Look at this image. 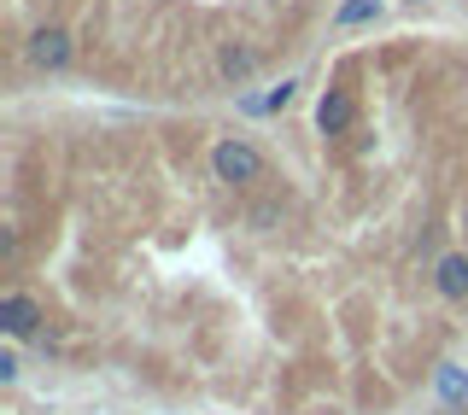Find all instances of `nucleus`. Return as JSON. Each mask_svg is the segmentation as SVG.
<instances>
[{
	"label": "nucleus",
	"instance_id": "f257e3e1",
	"mask_svg": "<svg viewBox=\"0 0 468 415\" xmlns=\"http://www.w3.org/2000/svg\"><path fill=\"white\" fill-rule=\"evenodd\" d=\"M211 165H217V176H223V182H258V176H263V158H258L246 141H223Z\"/></svg>",
	"mask_w": 468,
	"mask_h": 415
},
{
	"label": "nucleus",
	"instance_id": "20e7f679",
	"mask_svg": "<svg viewBox=\"0 0 468 415\" xmlns=\"http://www.w3.org/2000/svg\"><path fill=\"white\" fill-rule=\"evenodd\" d=\"M36 322H41V310L29 304L24 293H12V299L0 304V328H6V334H18V339H24V334H36Z\"/></svg>",
	"mask_w": 468,
	"mask_h": 415
},
{
	"label": "nucleus",
	"instance_id": "423d86ee",
	"mask_svg": "<svg viewBox=\"0 0 468 415\" xmlns=\"http://www.w3.org/2000/svg\"><path fill=\"white\" fill-rule=\"evenodd\" d=\"M217 65H223V77H229V82H246V77L258 70V53H252V48H240V41H229Z\"/></svg>",
	"mask_w": 468,
	"mask_h": 415
},
{
	"label": "nucleus",
	"instance_id": "0eeeda50",
	"mask_svg": "<svg viewBox=\"0 0 468 415\" xmlns=\"http://www.w3.org/2000/svg\"><path fill=\"white\" fill-rule=\"evenodd\" d=\"M375 12H380V0H346V6L334 12V24H340V29H351V24H369Z\"/></svg>",
	"mask_w": 468,
	"mask_h": 415
},
{
	"label": "nucleus",
	"instance_id": "39448f33",
	"mask_svg": "<svg viewBox=\"0 0 468 415\" xmlns=\"http://www.w3.org/2000/svg\"><path fill=\"white\" fill-rule=\"evenodd\" d=\"M433 281H439V293H445V299H468V258H439Z\"/></svg>",
	"mask_w": 468,
	"mask_h": 415
},
{
	"label": "nucleus",
	"instance_id": "f03ea898",
	"mask_svg": "<svg viewBox=\"0 0 468 415\" xmlns=\"http://www.w3.org/2000/svg\"><path fill=\"white\" fill-rule=\"evenodd\" d=\"M29 59H36L41 70H65L70 65V36H65V29H53V24H41L36 36H29Z\"/></svg>",
	"mask_w": 468,
	"mask_h": 415
},
{
	"label": "nucleus",
	"instance_id": "6e6552de",
	"mask_svg": "<svg viewBox=\"0 0 468 415\" xmlns=\"http://www.w3.org/2000/svg\"><path fill=\"white\" fill-rule=\"evenodd\" d=\"M439 392H445V398H451V404H457V398L468 392V387H463V375H457V368H445V375H439Z\"/></svg>",
	"mask_w": 468,
	"mask_h": 415
},
{
	"label": "nucleus",
	"instance_id": "1a4fd4ad",
	"mask_svg": "<svg viewBox=\"0 0 468 415\" xmlns=\"http://www.w3.org/2000/svg\"><path fill=\"white\" fill-rule=\"evenodd\" d=\"M292 100V82H282V88H270V94H263V112H282Z\"/></svg>",
	"mask_w": 468,
	"mask_h": 415
},
{
	"label": "nucleus",
	"instance_id": "7ed1b4c3",
	"mask_svg": "<svg viewBox=\"0 0 468 415\" xmlns=\"http://www.w3.org/2000/svg\"><path fill=\"white\" fill-rule=\"evenodd\" d=\"M351 117H357V100H351L346 88H328L322 106H316V123L328 129V135H340V129H351Z\"/></svg>",
	"mask_w": 468,
	"mask_h": 415
}]
</instances>
